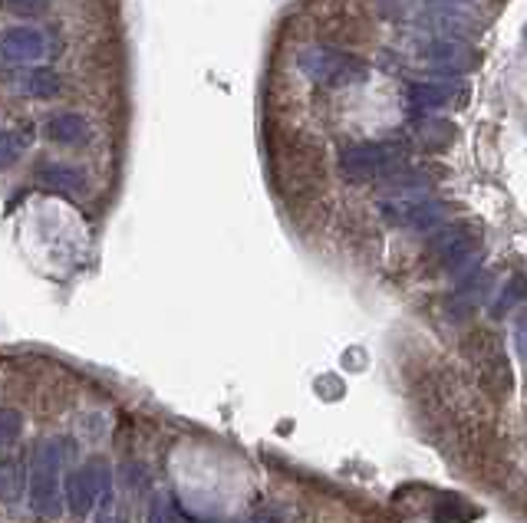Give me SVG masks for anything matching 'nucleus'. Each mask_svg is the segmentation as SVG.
<instances>
[{"mask_svg": "<svg viewBox=\"0 0 527 523\" xmlns=\"http://www.w3.org/2000/svg\"><path fill=\"white\" fill-rule=\"evenodd\" d=\"M63 497V448L56 438H43L30 454V510L43 520L60 517Z\"/></svg>", "mask_w": 527, "mask_h": 523, "instance_id": "1", "label": "nucleus"}, {"mask_svg": "<svg viewBox=\"0 0 527 523\" xmlns=\"http://www.w3.org/2000/svg\"><path fill=\"white\" fill-rule=\"evenodd\" d=\"M297 70L304 73L313 86L323 89H350L369 79V63L356 53L336 47H307L297 56Z\"/></svg>", "mask_w": 527, "mask_h": 523, "instance_id": "2", "label": "nucleus"}, {"mask_svg": "<svg viewBox=\"0 0 527 523\" xmlns=\"http://www.w3.org/2000/svg\"><path fill=\"white\" fill-rule=\"evenodd\" d=\"M465 356L472 362L481 389L498 402L508 399L514 389V372H511L508 356H504V346L488 333V329H475V336L465 339Z\"/></svg>", "mask_w": 527, "mask_h": 523, "instance_id": "3", "label": "nucleus"}, {"mask_svg": "<svg viewBox=\"0 0 527 523\" xmlns=\"http://www.w3.org/2000/svg\"><path fill=\"white\" fill-rule=\"evenodd\" d=\"M402 165H406V155L396 142H356L340 152V172L350 181L386 178Z\"/></svg>", "mask_w": 527, "mask_h": 523, "instance_id": "4", "label": "nucleus"}, {"mask_svg": "<svg viewBox=\"0 0 527 523\" xmlns=\"http://www.w3.org/2000/svg\"><path fill=\"white\" fill-rule=\"evenodd\" d=\"M106 494H112V468L103 458L86 461L80 471L66 477V507L73 517H89Z\"/></svg>", "mask_w": 527, "mask_h": 523, "instance_id": "5", "label": "nucleus"}, {"mask_svg": "<svg viewBox=\"0 0 527 523\" xmlns=\"http://www.w3.org/2000/svg\"><path fill=\"white\" fill-rule=\"evenodd\" d=\"M383 218L396 227H409V231H432V227L445 224V204L435 201L422 191H406V195L383 198L379 201Z\"/></svg>", "mask_w": 527, "mask_h": 523, "instance_id": "6", "label": "nucleus"}, {"mask_svg": "<svg viewBox=\"0 0 527 523\" xmlns=\"http://www.w3.org/2000/svg\"><path fill=\"white\" fill-rule=\"evenodd\" d=\"M478 241H481V234H478V227L472 224H448L442 227L439 234L432 237V244H429V257L435 260V267L439 270H462L468 267L475 260L478 254Z\"/></svg>", "mask_w": 527, "mask_h": 523, "instance_id": "7", "label": "nucleus"}, {"mask_svg": "<svg viewBox=\"0 0 527 523\" xmlns=\"http://www.w3.org/2000/svg\"><path fill=\"white\" fill-rule=\"evenodd\" d=\"M419 56L442 73H468V70H475L481 60L478 50L468 47V43H462L458 37H435L429 43H422Z\"/></svg>", "mask_w": 527, "mask_h": 523, "instance_id": "8", "label": "nucleus"}, {"mask_svg": "<svg viewBox=\"0 0 527 523\" xmlns=\"http://www.w3.org/2000/svg\"><path fill=\"white\" fill-rule=\"evenodd\" d=\"M468 86L465 83H412L409 86V109L412 112H435L465 106Z\"/></svg>", "mask_w": 527, "mask_h": 523, "instance_id": "9", "label": "nucleus"}, {"mask_svg": "<svg viewBox=\"0 0 527 523\" xmlns=\"http://www.w3.org/2000/svg\"><path fill=\"white\" fill-rule=\"evenodd\" d=\"M4 60L10 66H33L37 60H43L47 53V40H43L40 30L33 27H10L4 33Z\"/></svg>", "mask_w": 527, "mask_h": 523, "instance_id": "10", "label": "nucleus"}, {"mask_svg": "<svg viewBox=\"0 0 527 523\" xmlns=\"http://www.w3.org/2000/svg\"><path fill=\"white\" fill-rule=\"evenodd\" d=\"M37 181L50 191H63V195H83L86 191V178L73 165H63V162H43Z\"/></svg>", "mask_w": 527, "mask_h": 523, "instance_id": "11", "label": "nucleus"}, {"mask_svg": "<svg viewBox=\"0 0 527 523\" xmlns=\"http://www.w3.org/2000/svg\"><path fill=\"white\" fill-rule=\"evenodd\" d=\"M43 129H47V139L56 145H86L89 142V122L80 112H60V116H53Z\"/></svg>", "mask_w": 527, "mask_h": 523, "instance_id": "12", "label": "nucleus"}, {"mask_svg": "<svg viewBox=\"0 0 527 523\" xmlns=\"http://www.w3.org/2000/svg\"><path fill=\"white\" fill-rule=\"evenodd\" d=\"M20 93L30 99H53L60 93V76L47 70V66H37V70L24 73V79H20Z\"/></svg>", "mask_w": 527, "mask_h": 523, "instance_id": "13", "label": "nucleus"}, {"mask_svg": "<svg viewBox=\"0 0 527 523\" xmlns=\"http://www.w3.org/2000/svg\"><path fill=\"white\" fill-rule=\"evenodd\" d=\"M524 297H527V280H524L521 274L511 277L508 283H504V290L498 293V300L491 303V316H495V320H501V316H508L514 306L524 303Z\"/></svg>", "mask_w": 527, "mask_h": 523, "instance_id": "14", "label": "nucleus"}, {"mask_svg": "<svg viewBox=\"0 0 527 523\" xmlns=\"http://www.w3.org/2000/svg\"><path fill=\"white\" fill-rule=\"evenodd\" d=\"M416 135H419V145H425V149H445V145H452L455 129L439 119H422L416 125Z\"/></svg>", "mask_w": 527, "mask_h": 523, "instance_id": "15", "label": "nucleus"}, {"mask_svg": "<svg viewBox=\"0 0 527 523\" xmlns=\"http://www.w3.org/2000/svg\"><path fill=\"white\" fill-rule=\"evenodd\" d=\"M33 142V125H20V129H10L4 132V139H0V149H4V155H0V162H4V168H10L17 162V155L30 149Z\"/></svg>", "mask_w": 527, "mask_h": 523, "instance_id": "16", "label": "nucleus"}, {"mask_svg": "<svg viewBox=\"0 0 527 523\" xmlns=\"http://www.w3.org/2000/svg\"><path fill=\"white\" fill-rule=\"evenodd\" d=\"M149 523H182L175 497L168 491H155L149 500Z\"/></svg>", "mask_w": 527, "mask_h": 523, "instance_id": "17", "label": "nucleus"}, {"mask_svg": "<svg viewBox=\"0 0 527 523\" xmlns=\"http://www.w3.org/2000/svg\"><path fill=\"white\" fill-rule=\"evenodd\" d=\"M17 435H20V415L14 408H7V412L0 415V441H4V445H14Z\"/></svg>", "mask_w": 527, "mask_h": 523, "instance_id": "18", "label": "nucleus"}, {"mask_svg": "<svg viewBox=\"0 0 527 523\" xmlns=\"http://www.w3.org/2000/svg\"><path fill=\"white\" fill-rule=\"evenodd\" d=\"M47 4L50 0H7V10L20 17H40L47 10Z\"/></svg>", "mask_w": 527, "mask_h": 523, "instance_id": "19", "label": "nucleus"}, {"mask_svg": "<svg viewBox=\"0 0 527 523\" xmlns=\"http://www.w3.org/2000/svg\"><path fill=\"white\" fill-rule=\"evenodd\" d=\"M0 481H4V497L14 500L20 491V481H17V461H4V468H0Z\"/></svg>", "mask_w": 527, "mask_h": 523, "instance_id": "20", "label": "nucleus"}, {"mask_svg": "<svg viewBox=\"0 0 527 523\" xmlns=\"http://www.w3.org/2000/svg\"><path fill=\"white\" fill-rule=\"evenodd\" d=\"M518 349H521V356H527V316L518 320Z\"/></svg>", "mask_w": 527, "mask_h": 523, "instance_id": "21", "label": "nucleus"}, {"mask_svg": "<svg viewBox=\"0 0 527 523\" xmlns=\"http://www.w3.org/2000/svg\"><path fill=\"white\" fill-rule=\"evenodd\" d=\"M524 37H527V27H524Z\"/></svg>", "mask_w": 527, "mask_h": 523, "instance_id": "22", "label": "nucleus"}]
</instances>
